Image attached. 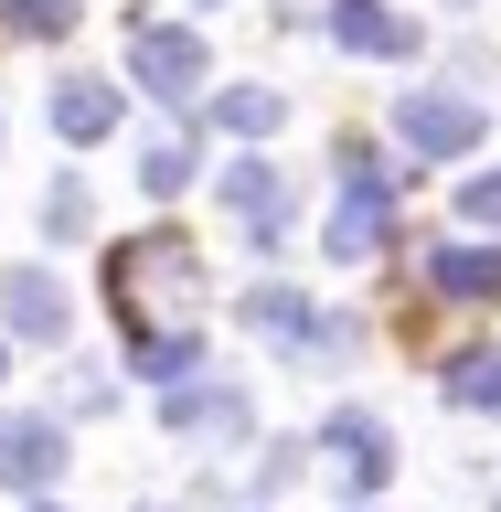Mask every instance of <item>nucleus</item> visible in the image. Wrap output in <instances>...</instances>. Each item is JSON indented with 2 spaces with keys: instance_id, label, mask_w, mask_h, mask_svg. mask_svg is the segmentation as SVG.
<instances>
[{
  "instance_id": "f03ea898",
  "label": "nucleus",
  "mask_w": 501,
  "mask_h": 512,
  "mask_svg": "<svg viewBox=\"0 0 501 512\" xmlns=\"http://www.w3.org/2000/svg\"><path fill=\"white\" fill-rule=\"evenodd\" d=\"M107 299H118L128 342H139V331H150V299H192V246H182V235H139V246H118V256H107Z\"/></svg>"
},
{
  "instance_id": "a211bd4d",
  "label": "nucleus",
  "mask_w": 501,
  "mask_h": 512,
  "mask_svg": "<svg viewBox=\"0 0 501 512\" xmlns=\"http://www.w3.org/2000/svg\"><path fill=\"white\" fill-rule=\"evenodd\" d=\"M0 11H11V32H32V43L75 32V0H0Z\"/></svg>"
},
{
  "instance_id": "f257e3e1",
  "label": "nucleus",
  "mask_w": 501,
  "mask_h": 512,
  "mask_svg": "<svg viewBox=\"0 0 501 512\" xmlns=\"http://www.w3.org/2000/svg\"><path fill=\"white\" fill-rule=\"evenodd\" d=\"M384 246H395V171H384V150L352 139L342 150V203H331V256H384Z\"/></svg>"
},
{
  "instance_id": "0eeeda50",
  "label": "nucleus",
  "mask_w": 501,
  "mask_h": 512,
  "mask_svg": "<svg viewBox=\"0 0 501 512\" xmlns=\"http://www.w3.org/2000/svg\"><path fill=\"white\" fill-rule=\"evenodd\" d=\"M331 43H342V54H416V22L406 11H384V0H331Z\"/></svg>"
},
{
  "instance_id": "20e7f679",
  "label": "nucleus",
  "mask_w": 501,
  "mask_h": 512,
  "mask_svg": "<svg viewBox=\"0 0 501 512\" xmlns=\"http://www.w3.org/2000/svg\"><path fill=\"white\" fill-rule=\"evenodd\" d=\"M246 331L256 342H278V352H342L352 342V320H331V310H310V299H299V288H246Z\"/></svg>"
},
{
  "instance_id": "f3484780",
  "label": "nucleus",
  "mask_w": 501,
  "mask_h": 512,
  "mask_svg": "<svg viewBox=\"0 0 501 512\" xmlns=\"http://www.w3.org/2000/svg\"><path fill=\"white\" fill-rule=\"evenodd\" d=\"M182 182H192V139H150V150H139V192H160V203H171Z\"/></svg>"
},
{
  "instance_id": "412c9836",
  "label": "nucleus",
  "mask_w": 501,
  "mask_h": 512,
  "mask_svg": "<svg viewBox=\"0 0 501 512\" xmlns=\"http://www.w3.org/2000/svg\"><path fill=\"white\" fill-rule=\"evenodd\" d=\"M0 374H11V342H0Z\"/></svg>"
},
{
  "instance_id": "1a4fd4ad",
  "label": "nucleus",
  "mask_w": 501,
  "mask_h": 512,
  "mask_svg": "<svg viewBox=\"0 0 501 512\" xmlns=\"http://www.w3.org/2000/svg\"><path fill=\"white\" fill-rule=\"evenodd\" d=\"M0 320H11L22 342H64V288L43 278V267H11V278H0Z\"/></svg>"
},
{
  "instance_id": "6e6552de",
  "label": "nucleus",
  "mask_w": 501,
  "mask_h": 512,
  "mask_svg": "<svg viewBox=\"0 0 501 512\" xmlns=\"http://www.w3.org/2000/svg\"><path fill=\"white\" fill-rule=\"evenodd\" d=\"M320 448H331V470H342L352 491H384V470H395V448H384L374 416H331V427H320Z\"/></svg>"
},
{
  "instance_id": "7ed1b4c3",
  "label": "nucleus",
  "mask_w": 501,
  "mask_h": 512,
  "mask_svg": "<svg viewBox=\"0 0 501 512\" xmlns=\"http://www.w3.org/2000/svg\"><path fill=\"white\" fill-rule=\"evenodd\" d=\"M128 75H139L160 107H192L214 64H203V32H182V22H139V32H128Z\"/></svg>"
},
{
  "instance_id": "6ab92c4d",
  "label": "nucleus",
  "mask_w": 501,
  "mask_h": 512,
  "mask_svg": "<svg viewBox=\"0 0 501 512\" xmlns=\"http://www.w3.org/2000/svg\"><path fill=\"white\" fill-rule=\"evenodd\" d=\"M459 214H470V224H501V171H470V182H459Z\"/></svg>"
},
{
  "instance_id": "9b49d317",
  "label": "nucleus",
  "mask_w": 501,
  "mask_h": 512,
  "mask_svg": "<svg viewBox=\"0 0 501 512\" xmlns=\"http://www.w3.org/2000/svg\"><path fill=\"white\" fill-rule=\"evenodd\" d=\"M427 288L438 299H501V246H427Z\"/></svg>"
},
{
  "instance_id": "f8f14e48",
  "label": "nucleus",
  "mask_w": 501,
  "mask_h": 512,
  "mask_svg": "<svg viewBox=\"0 0 501 512\" xmlns=\"http://www.w3.org/2000/svg\"><path fill=\"white\" fill-rule=\"evenodd\" d=\"M224 203H235L246 235H278V224H288V182L267 171V160H235V171H224Z\"/></svg>"
},
{
  "instance_id": "423d86ee",
  "label": "nucleus",
  "mask_w": 501,
  "mask_h": 512,
  "mask_svg": "<svg viewBox=\"0 0 501 512\" xmlns=\"http://www.w3.org/2000/svg\"><path fill=\"white\" fill-rule=\"evenodd\" d=\"M395 139L427 150V160H459V150H480V107L470 96H406L395 107Z\"/></svg>"
},
{
  "instance_id": "4468645a",
  "label": "nucleus",
  "mask_w": 501,
  "mask_h": 512,
  "mask_svg": "<svg viewBox=\"0 0 501 512\" xmlns=\"http://www.w3.org/2000/svg\"><path fill=\"white\" fill-rule=\"evenodd\" d=\"M128 363H139L150 384H192V363H203V342H192V320H182V331H139V342H128Z\"/></svg>"
},
{
  "instance_id": "39448f33",
  "label": "nucleus",
  "mask_w": 501,
  "mask_h": 512,
  "mask_svg": "<svg viewBox=\"0 0 501 512\" xmlns=\"http://www.w3.org/2000/svg\"><path fill=\"white\" fill-rule=\"evenodd\" d=\"M64 480V427L54 416H0V491H54Z\"/></svg>"
},
{
  "instance_id": "aec40b11",
  "label": "nucleus",
  "mask_w": 501,
  "mask_h": 512,
  "mask_svg": "<svg viewBox=\"0 0 501 512\" xmlns=\"http://www.w3.org/2000/svg\"><path fill=\"white\" fill-rule=\"evenodd\" d=\"M43 224H54V235H75V224H86V192L54 182V192H43Z\"/></svg>"
},
{
  "instance_id": "9d476101",
  "label": "nucleus",
  "mask_w": 501,
  "mask_h": 512,
  "mask_svg": "<svg viewBox=\"0 0 501 512\" xmlns=\"http://www.w3.org/2000/svg\"><path fill=\"white\" fill-rule=\"evenodd\" d=\"M107 128H118V86H96V75H64V86H54V139L96 150Z\"/></svg>"
},
{
  "instance_id": "2eb2a0df",
  "label": "nucleus",
  "mask_w": 501,
  "mask_h": 512,
  "mask_svg": "<svg viewBox=\"0 0 501 512\" xmlns=\"http://www.w3.org/2000/svg\"><path fill=\"white\" fill-rule=\"evenodd\" d=\"M438 395H448V406H501V342H470L438 374Z\"/></svg>"
},
{
  "instance_id": "ddd939ff",
  "label": "nucleus",
  "mask_w": 501,
  "mask_h": 512,
  "mask_svg": "<svg viewBox=\"0 0 501 512\" xmlns=\"http://www.w3.org/2000/svg\"><path fill=\"white\" fill-rule=\"evenodd\" d=\"M171 427H192V438H235V427H246V395H235V384H171Z\"/></svg>"
},
{
  "instance_id": "dca6fc26",
  "label": "nucleus",
  "mask_w": 501,
  "mask_h": 512,
  "mask_svg": "<svg viewBox=\"0 0 501 512\" xmlns=\"http://www.w3.org/2000/svg\"><path fill=\"white\" fill-rule=\"evenodd\" d=\"M214 118L235 128V139H267V128L288 118V96H278V86H224V107H214Z\"/></svg>"
}]
</instances>
